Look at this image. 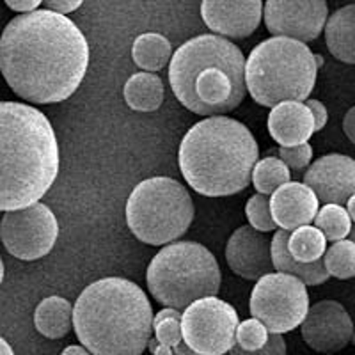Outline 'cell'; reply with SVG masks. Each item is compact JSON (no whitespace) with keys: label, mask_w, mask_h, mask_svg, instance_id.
Instances as JSON below:
<instances>
[{"label":"cell","mask_w":355,"mask_h":355,"mask_svg":"<svg viewBox=\"0 0 355 355\" xmlns=\"http://www.w3.org/2000/svg\"><path fill=\"white\" fill-rule=\"evenodd\" d=\"M89 44L66 15L36 9L12 18L0 37V69L15 94L36 105L68 100L84 80Z\"/></svg>","instance_id":"1"},{"label":"cell","mask_w":355,"mask_h":355,"mask_svg":"<svg viewBox=\"0 0 355 355\" xmlns=\"http://www.w3.org/2000/svg\"><path fill=\"white\" fill-rule=\"evenodd\" d=\"M59 174V144L41 110L0 103V210H20L40 202Z\"/></svg>","instance_id":"2"},{"label":"cell","mask_w":355,"mask_h":355,"mask_svg":"<svg viewBox=\"0 0 355 355\" xmlns=\"http://www.w3.org/2000/svg\"><path fill=\"white\" fill-rule=\"evenodd\" d=\"M153 309L139 284L103 277L73 306V329L93 355H141L153 336Z\"/></svg>","instance_id":"3"},{"label":"cell","mask_w":355,"mask_h":355,"mask_svg":"<svg viewBox=\"0 0 355 355\" xmlns=\"http://www.w3.org/2000/svg\"><path fill=\"white\" fill-rule=\"evenodd\" d=\"M245 57L227 37L201 34L185 41L169 64L174 96L190 112L224 116L247 94Z\"/></svg>","instance_id":"4"},{"label":"cell","mask_w":355,"mask_h":355,"mask_svg":"<svg viewBox=\"0 0 355 355\" xmlns=\"http://www.w3.org/2000/svg\"><path fill=\"white\" fill-rule=\"evenodd\" d=\"M259 157L254 135L243 123L210 116L196 123L180 142L178 164L185 182L206 198L247 189Z\"/></svg>","instance_id":"5"},{"label":"cell","mask_w":355,"mask_h":355,"mask_svg":"<svg viewBox=\"0 0 355 355\" xmlns=\"http://www.w3.org/2000/svg\"><path fill=\"white\" fill-rule=\"evenodd\" d=\"M322 57L304 41L274 36L252 49L245 62L247 93L263 107L306 101L313 93Z\"/></svg>","instance_id":"6"},{"label":"cell","mask_w":355,"mask_h":355,"mask_svg":"<svg viewBox=\"0 0 355 355\" xmlns=\"http://www.w3.org/2000/svg\"><path fill=\"white\" fill-rule=\"evenodd\" d=\"M220 266L211 250L198 242L167 243L151 259L148 290L162 306L185 309L220 290Z\"/></svg>","instance_id":"7"},{"label":"cell","mask_w":355,"mask_h":355,"mask_svg":"<svg viewBox=\"0 0 355 355\" xmlns=\"http://www.w3.org/2000/svg\"><path fill=\"white\" fill-rule=\"evenodd\" d=\"M125 217L130 231L141 242L167 245L189 231L194 220V201L189 190L173 178H148L132 190Z\"/></svg>","instance_id":"8"},{"label":"cell","mask_w":355,"mask_h":355,"mask_svg":"<svg viewBox=\"0 0 355 355\" xmlns=\"http://www.w3.org/2000/svg\"><path fill=\"white\" fill-rule=\"evenodd\" d=\"M307 284L297 275L275 272L258 279L249 300L250 315L261 320L270 334H286L302 325L309 313Z\"/></svg>","instance_id":"9"},{"label":"cell","mask_w":355,"mask_h":355,"mask_svg":"<svg viewBox=\"0 0 355 355\" xmlns=\"http://www.w3.org/2000/svg\"><path fill=\"white\" fill-rule=\"evenodd\" d=\"M239 313L217 295L205 297L185 307L182 331L185 343L199 355H224L236 345Z\"/></svg>","instance_id":"10"},{"label":"cell","mask_w":355,"mask_h":355,"mask_svg":"<svg viewBox=\"0 0 355 355\" xmlns=\"http://www.w3.org/2000/svg\"><path fill=\"white\" fill-rule=\"evenodd\" d=\"M0 236L9 254L24 261H36L50 254L59 236V222L43 202L2 215Z\"/></svg>","instance_id":"11"},{"label":"cell","mask_w":355,"mask_h":355,"mask_svg":"<svg viewBox=\"0 0 355 355\" xmlns=\"http://www.w3.org/2000/svg\"><path fill=\"white\" fill-rule=\"evenodd\" d=\"M263 20L274 36L315 41L327 25V0H266Z\"/></svg>","instance_id":"12"},{"label":"cell","mask_w":355,"mask_h":355,"mask_svg":"<svg viewBox=\"0 0 355 355\" xmlns=\"http://www.w3.org/2000/svg\"><path fill=\"white\" fill-rule=\"evenodd\" d=\"M302 339L309 348L323 355L345 350L354 338V322L343 306L336 300H320L309 307L300 325Z\"/></svg>","instance_id":"13"},{"label":"cell","mask_w":355,"mask_h":355,"mask_svg":"<svg viewBox=\"0 0 355 355\" xmlns=\"http://www.w3.org/2000/svg\"><path fill=\"white\" fill-rule=\"evenodd\" d=\"M263 0H201V18L214 34L224 37L250 36L263 18Z\"/></svg>","instance_id":"14"},{"label":"cell","mask_w":355,"mask_h":355,"mask_svg":"<svg viewBox=\"0 0 355 355\" xmlns=\"http://www.w3.org/2000/svg\"><path fill=\"white\" fill-rule=\"evenodd\" d=\"M226 261L231 270L242 279H261L274 268L272 240L250 224L239 227L227 240Z\"/></svg>","instance_id":"15"},{"label":"cell","mask_w":355,"mask_h":355,"mask_svg":"<svg viewBox=\"0 0 355 355\" xmlns=\"http://www.w3.org/2000/svg\"><path fill=\"white\" fill-rule=\"evenodd\" d=\"M304 183L315 190L323 205H345L355 196V160L347 155H325L309 166Z\"/></svg>","instance_id":"16"},{"label":"cell","mask_w":355,"mask_h":355,"mask_svg":"<svg viewBox=\"0 0 355 355\" xmlns=\"http://www.w3.org/2000/svg\"><path fill=\"white\" fill-rule=\"evenodd\" d=\"M270 208L279 230L293 231L315 220L320 199L306 183L288 182L270 196Z\"/></svg>","instance_id":"17"},{"label":"cell","mask_w":355,"mask_h":355,"mask_svg":"<svg viewBox=\"0 0 355 355\" xmlns=\"http://www.w3.org/2000/svg\"><path fill=\"white\" fill-rule=\"evenodd\" d=\"M268 132L279 146L304 144L316 132L315 117L304 101H283L268 114Z\"/></svg>","instance_id":"18"},{"label":"cell","mask_w":355,"mask_h":355,"mask_svg":"<svg viewBox=\"0 0 355 355\" xmlns=\"http://www.w3.org/2000/svg\"><path fill=\"white\" fill-rule=\"evenodd\" d=\"M291 231L279 230L272 236V259H274V268L277 272H284V274L297 275L300 281L307 284V286H318L323 284L331 277L329 270L325 268L323 258L315 263H302L291 256L290 247H288V240H290Z\"/></svg>","instance_id":"19"},{"label":"cell","mask_w":355,"mask_h":355,"mask_svg":"<svg viewBox=\"0 0 355 355\" xmlns=\"http://www.w3.org/2000/svg\"><path fill=\"white\" fill-rule=\"evenodd\" d=\"M182 311L166 307L158 311L153 322L155 338L150 341V350L153 355H199L183 339Z\"/></svg>","instance_id":"20"},{"label":"cell","mask_w":355,"mask_h":355,"mask_svg":"<svg viewBox=\"0 0 355 355\" xmlns=\"http://www.w3.org/2000/svg\"><path fill=\"white\" fill-rule=\"evenodd\" d=\"M325 44L338 61L355 64V4L345 6L329 17Z\"/></svg>","instance_id":"21"},{"label":"cell","mask_w":355,"mask_h":355,"mask_svg":"<svg viewBox=\"0 0 355 355\" xmlns=\"http://www.w3.org/2000/svg\"><path fill=\"white\" fill-rule=\"evenodd\" d=\"M73 307L64 297H46L34 311V325L41 336L49 339H61L71 331Z\"/></svg>","instance_id":"22"},{"label":"cell","mask_w":355,"mask_h":355,"mask_svg":"<svg viewBox=\"0 0 355 355\" xmlns=\"http://www.w3.org/2000/svg\"><path fill=\"white\" fill-rule=\"evenodd\" d=\"M126 105L137 112H155L164 101V82L151 71L135 73L123 87Z\"/></svg>","instance_id":"23"},{"label":"cell","mask_w":355,"mask_h":355,"mask_svg":"<svg viewBox=\"0 0 355 355\" xmlns=\"http://www.w3.org/2000/svg\"><path fill=\"white\" fill-rule=\"evenodd\" d=\"M173 44L158 33H144L135 37L132 46L133 62L144 71H160L173 59Z\"/></svg>","instance_id":"24"},{"label":"cell","mask_w":355,"mask_h":355,"mask_svg":"<svg viewBox=\"0 0 355 355\" xmlns=\"http://www.w3.org/2000/svg\"><path fill=\"white\" fill-rule=\"evenodd\" d=\"M290 252L297 261L315 263L327 252V236L316 226H300L290 233Z\"/></svg>","instance_id":"25"},{"label":"cell","mask_w":355,"mask_h":355,"mask_svg":"<svg viewBox=\"0 0 355 355\" xmlns=\"http://www.w3.org/2000/svg\"><path fill=\"white\" fill-rule=\"evenodd\" d=\"M290 180V167L277 157H266L256 162L254 169H252V178H250L256 192L265 196H272L279 187H283Z\"/></svg>","instance_id":"26"},{"label":"cell","mask_w":355,"mask_h":355,"mask_svg":"<svg viewBox=\"0 0 355 355\" xmlns=\"http://www.w3.org/2000/svg\"><path fill=\"white\" fill-rule=\"evenodd\" d=\"M315 224L316 227L323 231L329 242H339V240H345L350 234L354 220H352L347 208H343V205L329 202V205H323L320 208Z\"/></svg>","instance_id":"27"},{"label":"cell","mask_w":355,"mask_h":355,"mask_svg":"<svg viewBox=\"0 0 355 355\" xmlns=\"http://www.w3.org/2000/svg\"><path fill=\"white\" fill-rule=\"evenodd\" d=\"M323 263L331 277L341 281L355 277V242L350 239L334 242L323 256Z\"/></svg>","instance_id":"28"},{"label":"cell","mask_w":355,"mask_h":355,"mask_svg":"<svg viewBox=\"0 0 355 355\" xmlns=\"http://www.w3.org/2000/svg\"><path fill=\"white\" fill-rule=\"evenodd\" d=\"M268 338H270L268 327L254 316L249 320H243L239 325V331H236V345L249 352L259 350V348L265 347Z\"/></svg>","instance_id":"29"},{"label":"cell","mask_w":355,"mask_h":355,"mask_svg":"<svg viewBox=\"0 0 355 355\" xmlns=\"http://www.w3.org/2000/svg\"><path fill=\"white\" fill-rule=\"evenodd\" d=\"M245 215L250 226L258 231H263V233L274 231L275 226H277L274 220V215H272L270 201L265 194H259V192L247 201Z\"/></svg>","instance_id":"30"},{"label":"cell","mask_w":355,"mask_h":355,"mask_svg":"<svg viewBox=\"0 0 355 355\" xmlns=\"http://www.w3.org/2000/svg\"><path fill=\"white\" fill-rule=\"evenodd\" d=\"M279 158L286 164L290 169L302 171L313 160V146L304 142L299 146H281L279 148Z\"/></svg>","instance_id":"31"},{"label":"cell","mask_w":355,"mask_h":355,"mask_svg":"<svg viewBox=\"0 0 355 355\" xmlns=\"http://www.w3.org/2000/svg\"><path fill=\"white\" fill-rule=\"evenodd\" d=\"M230 355H286V341H284L283 334H270L268 341L259 350H243L242 347L234 345L230 350Z\"/></svg>","instance_id":"32"},{"label":"cell","mask_w":355,"mask_h":355,"mask_svg":"<svg viewBox=\"0 0 355 355\" xmlns=\"http://www.w3.org/2000/svg\"><path fill=\"white\" fill-rule=\"evenodd\" d=\"M306 105L309 107L311 114H313V117H315V130H316V132L323 130V126L327 125V119H329L327 107L323 105L322 101H318V100H306Z\"/></svg>","instance_id":"33"},{"label":"cell","mask_w":355,"mask_h":355,"mask_svg":"<svg viewBox=\"0 0 355 355\" xmlns=\"http://www.w3.org/2000/svg\"><path fill=\"white\" fill-rule=\"evenodd\" d=\"M84 0H44V6L52 11L61 12V15H69V12L77 11Z\"/></svg>","instance_id":"34"},{"label":"cell","mask_w":355,"mask_h":355,"mask_svg":"<svg viewBox=\"0 0 355 355\" xmlns=\"http://www.w3.org/2000/svg\"><path fill=\"white\" fill-rule=\"evenodd\" d=\"M6 4H8L9 9L17 12H31L36 11L41 4H43L44 0H4Z\"/></svg>","instance_id":"35"},{"label":"cell","mask_w":355,"mask_h":355,"mask_svg":"<svg viewBox=\"0 0 355 355\" xmlns=\"http://www.w3.org/2000/svg\"><path fill=\"white\" fill-rule=\"evenodd\" d=\"M343 130L345 135L348 137V141H350L352 144H355V105L352 107V109H348V112L345 114Z\"/></svg>","instance_id":"36"},{"label":"cell","mask_w":355,"mask_h":355,"mask_svg":"<svg viewBox=\"0 0 355 355\" xmlns=\"http://www.w3.org/2000/svg\"><path fill=\"white\" fill-rule=\"evenodd\" d=\"M61 355H93V354H91L84 345H82V347L80 345H71V347H66Z\"/></svg>","instance_id":"37"},{"label":"cell","mask_w":355,"mask_h":355,"mask_svg":"<svg viewBox=\"0 0 355 355\" xmlns=\"http://www.w3.org/2000/svg\"><path fill=\"white\" fill-rule=\"evenodd\" d=\"M0 355H15L11 345H9L4 338L0 339Z\"/></svg>","instance_id":"38"},{"label":"cell","mask_w":355,"mask_h":355,"mask_svg":"<svg viewBox=\"0 0 355 355\" xmlns=\"http://www.w3.org/2000/svg\"><path fill=\"white\" fill-rule=\"evenodd\" d=\"M347 210H348V214H350L352 220L355 222V196H352V198L348 199V202H347Z\"/></svg>","instance_id":"39"},{"label":"cell","mask_w":355,"mask_h":355,"mask_svg":"<svg viewBox=\"0 0 355 355\" xmlns=\"http://www.w3.org/2000/svg\"><path fill=\"white\" fill-rule=\"evenodd\" d=\"M348 239H350L352 242H355V224L352 226V231H350V234H348Z\"/></svg>","instance_id":"40"},{"label":"cell","mask_w":355,"mask_h":355,"mask_svg":"<svg viewBox=\"0 0 355 355\" xmlns=\"http://www.w3.org/2000/svg\"><path fill=\"white\" fill-rule=\"evenodd\" d=\"M174 355H178V354H174Z\"/></svg>","instance_id":"41"}]
</instances>
